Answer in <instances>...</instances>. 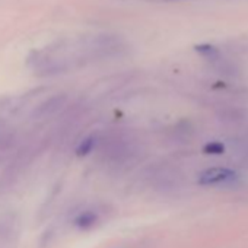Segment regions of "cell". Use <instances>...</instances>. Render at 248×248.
I'll use <instances>...</instances> for the list:
<instances>
[{"mask_svg": "<svg viewBox=\"0 0 248 248\" xmlns=\"http://www.w3.org/2000/svg\"><path fill=\"white\" fill-rule=\"evenodd\" d=\"M197 50L206 57V60L212 64V67H213L216 72H219L220 75L229 76V78L238 75L236 66H235L232 62H229L222 53H219V50H216L215 47L206 46V47H199Z\"/></svg>", "mask_w": 248, "mask_h": 248, "instance_id": "obj_1", "label": "cell"}, {"mask_svg": "<svg viewBox=\"0 0 248 248\" xmlns=\"http://www.w3.org/2000/svg\"><path fill=\"white\" fill-rule=\"evenodd\" d=\"M236 172L233 170L225 168V167H212L204 170L199 175V183L202 186H216L223 183H232L236 180Z\"/></svg>", "mask_w": 248, "mask_h": 248, "instance_id": "obj_2", "label": "cell"}, {"mask_svg": "<svg viewBox=\"0 0 248 248\" xmlns=\"http://www.w3.org/2000/svg\"><path fill=\"white\" fill-rule=\"evenodd\" d=\"M67 102V96L64 93H59L54 95L46 101H43L40 105H37L31 114V118L34 120H46L53 117L54 114H57Z\"/></svg>", "mask_w": 248, "mask_h": 248, "instance_id": "obj_3", "label": "cell"}, {"mask_svg": "<svg viewBox=\"0 0 248 248\" xmlns=\"http://www.w3.org/2000/svg\"><path fill=\"white\" fill-rule=\"evenodd\" d=\"M244 111L235 107H225L223 109H220L219 112V120L223 121V124H228V126H236V124H241L244 121Z\"/></svg>", "mask_w": 248, "mask_h": 248, "instance_id": "obj_4", "label": "cell"}, {"mask_svg": "<svg viewBox=\"0 0 248 248\" xmlns=\"http://www.w3.org/2000/svg\"><path fill=\"white\" fill-rule=\"evenodd\" d=\"M95 142H96L95 136L85 138V139L79 143V146L76 148V155H78V156H86V155H89V154L92 152V149L95 148Z\"/></svg>", "mask_w": 248, "mask_h": 248, "instance_id": "obj_5", "label": "cell"}, {"mask_svg": "<svg viewBox=\"0 0 248 248\" xmlns=\"http://www.w3.org/2000/svg\"><path fill=\"white\" fill-rule=\"evenodd\" d=\"M15 143V135L9 129H0V151H8Z\"/></svg>", "mask_w": 248, "mask_h": 248, "instance_id": "obj_6", "label": "cell"}, {"mask_svg": "<svg viewBox=\"0 0 248 248\" xmlns=\"http://www.w3.org/2000/svg\"><path fill=\"white\" fill-rule=\"evenodd\" d=\"M95 220H96V216L92 213V212H85V213H82L80 216H78L76 217V226H79V228H89V226H92L93 223H95Z\"/></svg>", "mask_w": 248, "mask_h": 248, "instance_id": "obj_7", "label": "cell"}, {"mask_svg": "<svg viewBox=\"0 0 248 248\" xmlns=\"http://www.w3.org/2000/svg\"><path fill=\"white\" fill-rule=\"evenodd\" d=\"M204 152H206V154H210V155L222 154V152H223V145H222V143H217V142L209 143L207 146H204Z\"/></svg>", "mask_w": 248, "mask_h": 248, "instance_id": "obj_8", "label": "cell"}, {"mask_svg": "<svg viewBox=\"0 0 248 248\" xmlns=\"http://www.w3.org/2000/svg\"><path fill=\"white\" fill-rule=\"evenodd\" d=\"M236 146H238V149L241 152H244V154L248 155V132L244 133V135H241V138L236 142Z\"/></svg>", "mask_w": 248, "mask_h": 248, "instance_id": "obj_9", "label": "cell"}]
</instances>
